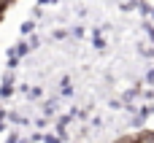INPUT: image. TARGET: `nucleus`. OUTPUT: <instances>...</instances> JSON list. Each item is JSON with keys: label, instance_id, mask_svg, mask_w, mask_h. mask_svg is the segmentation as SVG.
<instances>
[{"label": "nucleus", "instance_id": "obj_1", "mask_svg": "<svg viewBox=\"0 0 154 143\" xmlns=\"http://www.w3.org/2000/svg\"><path fill=\"white\" fill-rule=\"evenodd\" d=\"M3 3H5V0H0V5H3Z\"/></svg>", "mask_w": 154, "mask_h": 143}]
</instances>
